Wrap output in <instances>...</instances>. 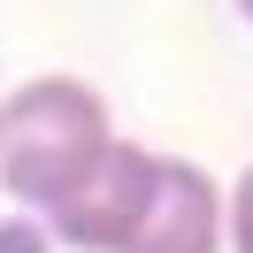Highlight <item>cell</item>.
Here are the masks:
<instances>
[{"instance_id":"cell-1","label":"cell","mask_w":253,"mask_h":253,"mask_svg":"<svg viewBox=\"0 0 253 253\" xmlns=\"http://www.w3.org/2000/svg\"><path fill=\"white\" fill-rule=\"evenodd\" d=\"M108 138L115 115L84 77H23L0 100V192L23 215H39Z\"/></svg>"},{"instance_id":"cell-2","label":"cell","mask_w":253,"mask_h":253,"mask_svg":"<svg viewBox=\"0 0 253 253\" xmlns=\"http://www.w3.org/2000/svg\"><path fill=\"white\" fill-rule=\"evenodd\" d=\"M146 184H154V146H138V138L115 130L31 222L54 246H69V253H123L130 222H138V207H146Z\"/></svg>"},{"instance_id":"cell-3","label":"cell","mask_w":253,"mask_h":253,"mask_svg":"<svg viewBox=\"0 0 253 253\" xmlns=\"http://www.w3.org/2000/svg\"><path fill=\"white\" fill-rule=\"evenodd\" d=\"M123 253H222V184L184 154H154V184Z\"/></svg>"},{"instance_id":"cell-4","label":"cell","mask_w":253,"mask_h":253,"mask_svg":"<svg viewBox=\"0 0 253 253\" xmlns=\"http://www.w3.org/2000/svg\"><path fill=\"white\" fill-rule=\"evenodd\" d=\"M222 246L230 253H253V161L238 184H222Z\"/></svg>"},{"instance_id":"cell-5","label":"cell","mask_w":253,"mask_h":253,"mask_svg":"<svg viewBox=\"0 0 253 253\" xmlns=\"http://www.w3.org/2000/svg\"><path fill=\"white\" fill-rule=\"evenodd\" d=\"M238 16H246V23H253V0H238Z\"/></svg>"}]
</instances>
